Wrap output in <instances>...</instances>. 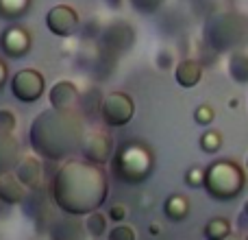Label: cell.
<instances>
[{"label": "cell", "instance_id": "cell-1", "mask_svg": "<svg viewBox=\"0 0 248 240\" xmlns=\"http://www.w3.org/2000/svg\"><path fill=\"white\" fill-rule=\"evenodd\" d=\"M52 201L68 216H85L98 210L109 194V177L100 164L68 159L52 177Z\"/></svg>", "mask_w": 248, "mask_h": 240}, {"label": "cell", "instance_id": "cell-2", "mask_svg": "<svg viewBox=\"0 0 248 240\" xmlns=\"http://www.w3.org/2000/svg\"><path fill=\"white\" fill-rule=\"evenodd\" d=\"M85 137V120L77 109L48 107L33 118L29 127V142L35 155L50 162L68 159L81 151Z\"/></svg>", "mask_w": 248, "mask_h": 240}, {"label": "cell", "instance_id": "cell-3", "mask_svg": "<svg viewBox=\"0 0 248 240\" xmlns=\"http://www.w3.org/2000/svg\"><path fill=\"white\" fill-rule=\"evenodd\" d=\"M155 171V157L150 149L140 142H126L113 151L111 175L126 186L144 184Z\"/></svg>", "mask_w": 248, "mask_h": 240}, {"label": "cell", "instance_id": "cell-4", "mask_svg": "<svg viewBox=\"0 0 248 240\" xmlns=\"http://www.w3.org/2000/svg\"><path fill=\"white\" fill-rule=\"evenodd\" d=\"M202 188L207 190V194H209L214 201L229 203L244 192L246 175L235 162L220 159V162H214L207 166Z\"/></svg>", "mask_w": 248, "mask_h": 240}, {"label": "cell", "instance_id": "cell-5", "mask_svg": "<svg viewBox=\"0 0 248 240\" xmlns=\"http://www.w3.org/2000/svg\"><path fill=\"white\" fill-rule=\"evenodd\" d=\"M246 20L237 13H214L205 24V39L218 52L231 51L246 39Z\"/></svg>", "mask_w": 248, "mask_h": 240}, {"label": "cell", "instance_id": "cell-6", "mask_svg": "<svg viewBox=\"0 0 248 240\" xmlns=\"http://www.w3.org/2000/svg\"><path fill=\"white\" fill-rule=\"evenodd\" d=\"M98 112L107 127H124L135 116V103L126 92H109L100 101Z\"/></svg>", "mask_w": 248, "mask_h": 240}, {"label": "cell", "instance_id": "cell-7", "mask_svg": "<svg viewBox=\"0 0 248 240\" xmlns=\"http://www.w3.org/2000/svg\"><path fill=\"white\" fill-rule=\"evenodd\" d=\"M46 90V81L44 74L37 72L33 68H26L16 72V77L11 79V94L22 103H35Z\"/></svg>", "mask_w": 248, "mask_h": 240}, {"label": "cell", "instance_id": "cell-8", "mask_svg": "<svg viewBox=\"0 0 248 240\" xmlns=\"http://www.w3.org/2000/svg\"><path fill=\"white\" fill-rule=\"evenodd\" d=\"M113 151H116L113 149V140L107 131L94 129V131H87L85 137H83L81 153H83V159H87V162L105 166L107 162H111Z\"/></svg>", "mask_w": 248, "mask_h": 240}, {"label": "cell", "instance_id": "cell-9", "mask_svg": "<svg viewBox=\"0 0 248 240\" xmlns=\"http://www.w3.org/2000/svg\"><path fill=\"white\" fill-rule=\"evenodd\" d=\"M46 26L57 37H70L78 29V13L70 4H55L46 13Z\"/></svg>", "mask_w": 248, "mask_h": 240}, {"label": "cell", "instance_id": "cell-10", "mask_svg": "<svg viewBox=\"0 0 248 240\" xmlns=\"http://www.w3.org/2000/svg\"><path fill=\"white\" fill-rule=\"evenodd\" d=\"M31 33L24 26H9L0 35V51L9 59H20L31 51Z\"/></svg>", "mask_w": 248, "mask_h": 240}, {"label": "cell", "instance_id": "cell-11", "mask_svg": "<svg viewBox=\"0 0 248 240\" xmlns=\"http://www.w3.org/2000/svg\"><path fill=\"white\" fill-rule=\"evenodd\" d=\"M22 159V149L13 133H0V175L13 172Z\"/></svg>", "mask_w": 248, "mask_h": 240}, {"label": "cell", "instance_id": "cell-12", "mask_svg": "<svg viewBox=\"0 0 248 240\" xmlns=\"http://www.w3.org/2000/svg\"><path fill=\"white\" fill-rule=\"evenodd\" d=\"M16 177L26 186V188L37 190L42 186V177H44V168L42 162L33 155H22V159L16 166Z\"/></svg>", "mask_w": 248, "mask_h": 240}, {"label": "cell", "instance_id": "cell-13", "mask_svg": "<svg viewBox=\"0 0 248 240\" xmlns=\"http://www.w3.org/2000/svg\"><path fill=\"white\" fill-rule=\"evenodd\" d=\"M103 44L113 52H124L133 44V31L126 22H113L103 35Z\"/></svg>", "mask_w": 248, "mask_h": 240}, {"label": "cell", "instance_id": "cell-14", "mask_svg": "<svg viewBox=\"0 0 248 240\" xmlns=\"http://www.w3.org/2000/svg\"><path fill=\"white\" fill-rule=\"evenodd\" d=\"M0 199L7 206H20L26 201V186L13 172L0 175Z\"/></svg>", "mask_w": 248, "mask_h": 240}, {"label": "cell", "instance_id": "cell-15", "mask_svg": "<svg viewBox=\"0 0 248 240\" xmlns=\"http://www.w3.org/2000/svg\"><path fill=\"white\" fill-rule=\"evenodd\" d=\"M50 107L57 109H72L78 101V90L72 81H59L50 87Z\"/></svg>", "mask_w": 248, "mask_h": 240}, {"label": "cell", "instance_id": "cell-16", "mask_svg": "<svg viewBox=\"0 0 248 240\" xmlns=\"http://www.w3.org/2000/svg\"><path fill=\"white\" fill-rule=\"evenodd\" d=\"M85 223H78L77 219H59L50 227L52 240H85Z\"/></svg>", "mask_w": 248, "mask_h": 240}, {"label": "cell", "instance_id": "cell-17", "mask_svg": "<svg viewBox=\"0 0 248 240\" xmlns=\"http://www.w3.org/2000/svg\"><path fill=\"white\" fill-rule=\"evenodd\" d=\"M174 79L181 87H196L202 79V66L196 59H183L176 66Z\"/></svg>", "mask_w": 248, "mask_h": 240}, {"label": "cell", "instance_id": "cell-18", "mask_svg": "<svg viewBox=\"0 0 248 240\" xmlns=\"http://www.w3.org/2000/svg\"><path fill=\"white\" fill-rule=\"evenodd\" d=\"M163 212L170 221H185L189 214V201L183 194H170L163 203Z\"/></svg>", "mask_w": 248, "mask_h": 240}, {"label": "cell", "instance_id": "cell-19", "mask_svg": "<svg viewBox=\"0 0 248 240\" xmlns=\"http://www.w3.org/2000/svg\"><path fill=\"white\" fill-rule=\"evenodd\" d=\"M229 74L235 83L240 86H246L248 83V55L242 51H235L231 52L229 57Z\"/></svg>", "mask_w": 248, "mask_h": 240}, {"label": "cell", "instance_id": "cell-20", "mask_svg": "<svg viewBox=\"0 0 248 240\" xmlns=\"http://www.w3.org/2000/svg\"><path fill=\"white\" fill-rule=\"evenodd\" d=\"M31 7V0H0V17L2 20H17Z\"/></svg>", "mask_w": 248, "mask_h": 240}, {"label": "cell", "instance_id": "cell-21", "mask_svg": "<svg viewBox=\"0 0 248 240\" xmlns=\"http://www.w3.org/2000/svg\"><path fill=\"white\" fill-rule=\"evenodd\" d=\"M202 234H205L207 240H222L231 234V223H229L224 216H216V219H211L209 223L205 225Z\"/></svg>", "mask_w": 248, "mask_h": 240}, {"label": "cell", "instance_id": "cell-22", "mask_svg": "<svg viewBox=\"0 0 248 240\" xmlns=\"http://www.w3.org/2000/svg\"><path fill=\"white\" fill-rule=\"evenodd\" d=\"M107 219H109V216H105L103 212H98V210L85 214V229H87V234H90L92 238H100L105 232H107Z\"/></svg>", "mask_w": 248, "mask_h": 240}, {"label": "cell", "instance_id": "cell-23", "mask_svg": "<svg viewBox=\"0 0 248 240\" xmlns=\"http://www.w3.org/2000/svg\"><path fill=\"white\" fill-rule=\"evenodd\" d=\"M220 146H222V136L218 129H209L201 136V149L205 153H218Z\"/></svg>", "mask_w": 248, "mask_h": 240}, {"label": "cell", "instance_id": "cell-24", "mask_svg": "<svg viewBox=\"0 0 248 240\" xmlns=\"http://www.w3.org/2000/svg\"><path fill=\"white\" fill-rule=\"evenodd\" d=\"M107 240H137L135 236V229L131 227V225H122V223H118L116 227L109 232V236Z\"/></svg>", "mask_w": 248, "mask_h": 240}, {"label": "cell", "instance_id": "cell-25", "mask_svg": "<svg viewBox=\"0 0 248 240\" xmlns=\"http://www.w3.org/2000/svg\"><path fill=\"white\" fill-rule=\"evenodd\" d=\"M17 127V118L11 109H0V133H13Z\"/></svg>", "mask_w": 248, "mask_h": 240}, {"label": "cell", "instance_id": "cell-26", "mask_svg": "<svg viewBox=\"0 0 248 240\" xmlns=\"http://www.w3.org/2000/svg\"><path fill=\"white\" fill-rule=\"evenodd\" d=\"M214 118H216V112L209 105H201V107H196V112H194V120H196L201 127H209V124L214 122Z\"/></svg>", "mask_w": 248, "mask_h": 240}, {"label": "cell", "instance_id": "cell-27", "mask_svg": "<svg viewBox=\"0 0 248 240\" xmlns=\"http://www.w3.org/2000/svg\"><path fill=\"white\" fill-rule=\"evenodd\" d=\"M185 184H187L189 188H201V186L205 184V171H201L198 166L189 168L187 175H185Z\"/></svg>", "mask_w": 248, "mask_h": 240}, {"label": "cell", "instance_id": "cell-28", "mask_svg": "<svg viewBox=\"0 0 248 240\" xmlns=\"http://www.w3.org/2000/svg\"><path fill=\"white\" fill-rule=\"evenodd\" d=\"M133 2V7L137 9V11H141V13H153V11H157L159 7L163 4V0H131Z\"/></svg>", "mask_w": 248, "mask_h": 240}, {"label": "cell", "instance_id": "cell-29", "mask_svg": "<svg viewBox=\"0 0 248 240\" xmlns=\"http://www.w3.org/2000/svg\"><path fill=\"white\" fill-rule=\"evenodd\" d=\"M109 219L116 221V223H122V221L126 219V207H124L122 203H118V206H111V210H109Z\"/></svg>", "mask_w": 248, "mask_h": 240}, {"label": "cell", "instance_id": "cell-30", "mask_svg": "<svg viewBox=\"0 0 248 240\" xmlns=\"http://www.w3.org/2000/svg\"><path fill=\"white\" fill-rule=\"evenodd\" d=\"M7 79H9V68H7V64H4L2 59H0V90L4 87V83H7Z\"/></svg>", "mask_w": 248, "mask_h": 240}, {"label": "cell", "instance_id": "cell-31", "mask_svg": "<svg viewBox=\"0 0 248 240\" xmlns=\"http://www.w3.org/2000/svg\"><path fill=\"white\" fill-rule=\"evenodd\" d=\"M159 68H170V52H159V61H157Z\"/></svg>", "mask_w": 248, "mask_h": 240}, {"label": "cell", "instance_id": "cell-32", "mask_svg": "<svg viewBox=\"0 0 248 240\" xmlns=\"http://www.w3.org/2000/svg\"><path fill=\"white\" fill-rule=\"evenodd\" d=\"M148 229H150V234H153V236H155V234H159V232H161V225H159V223H153Z\"/></svg>", "mask_w": 248, "mask_h": 240}, {"label": "cell", "instance_id": "cell-33", "mask_svg": "<svg viewBox=\"0 0 248 240\" xmlns=\"http://www.w3.org/2000/svg\"><path fill=\"white\" fill-rule=\"evenodd\" d=\"M222 240H244L242 236H237V234H229L227 238H222Z\"/></svg>", "mask_w": 248, "mask_h": 240}, {"label": "cell", "instance_id": "cell-34", "mask_svg": "<svg viewBox=\"0 0 248 240\" xmlns=\"http://www.w3.org/2000/svg\"><path fill=\"white\" fill-rule=\"evenodd\" d=\"M107 2H109V4H113V7H118V4H120L122 0H107Z\"/></svg>", "mask_w": 248, "mask_h": 240}, {"label": "cell", "instance_id": "cell-35", "mask_svg": "<svg viewBox=\"0 0 248 240\" xmlns=\"http://www.w3.org/2000/svg\"><path fill=\"white\" fill-rule=\"evenodd\" d=\"M244 214H246V216H248V201H246V203H244Z\"/></svg>", "mask_w": 248, "mask_h": 240}, {"label": "cell", "instance_id": "cell-36", "mask_svg": "<svg viewBox=\"0 0 248 240\" xmlns=\"http://www.w3.org/2000/svg\"><path fill=\"white\" fill-rule=\"evenodd\" d=\"M246 171H248V157H246Z\"/></svg>", "mask_w": 248, "mask_h": 240}, {"label": "cell", "instance_id": "cell-37", "mask_svg": "<svg viewBox=\"0 0 248 240\" xmlns=\"http://www.w3.org/2000/svg\"><path fill=\"white\" fill-rule=\"evenodd\" d=\"M244 240H248V236H246V238H244Z\"/></svg>", "mask_w": 248, "mask_h": 240}]
</instances>
